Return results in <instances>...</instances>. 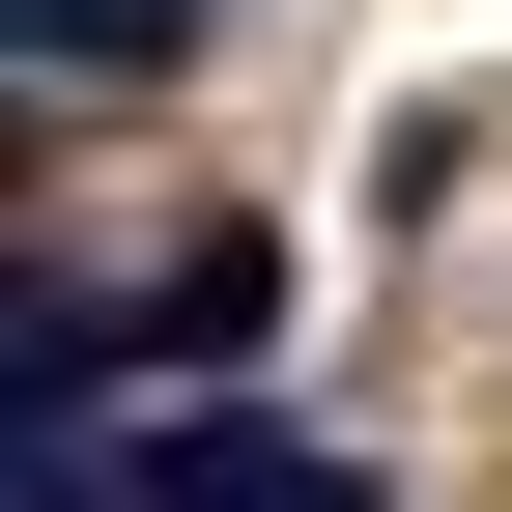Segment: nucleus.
Here are the masks:
<instances>
[{"label": "nucleus", "mask_w": 512, "mask_h": 512, "mask_svg": "<svg viewBox=\"0 0 512 512\" xmlns=\"http://www.w3.org/2000/svg\"><path fill=\"white\" fill-rule=\"evenodd\" d=\"M171 29H200V0H0L29 86H171Z\"/></svg>", "instance_id": "obj_2"}, {"label": "nucleus", "mask_w": 512, "mask_h": 512, "mask_svg": "<svg viewBox=\"0 0 512 512\" xmlns=\"http://www.w3.org/2000/svg\"><path fill=\"white\" fill-rule=\"evenodd\" d=\"M228 512H399V484H370V456H313V427H256V456H228Z\"/></svg>", "instance_id": "obj_3"}, {"label": "nucleus", "mask_w": 512, "mask_h": 512, "mask_svg": "<svg viewBox=\"0 0 512 512\" xmlns=\"http://www.w3.org/2000/svg\"><path fill=\"white\" fill-rule=\"evenodd\" d=\"M256 342H285V256H256V228H200L171 285H114V370H200V399H228Z\"/></svg>", "instance_id": "obj_1"}]
</instances>
